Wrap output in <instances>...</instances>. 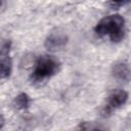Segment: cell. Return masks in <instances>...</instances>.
Returning <instances> with one entry per match:
<instances>
[{
  "instance_id": "obj_5",
  "label": "cell",
  "mask_w": 131,
  "mask_h": 131,
  "mask_svg": "<svg viewBox=\"0 0 131 131\" xmlns=\"http://www.w3.org/2000/svg\"><path fill=\"white\" fill-rule=\"evenodd\" d=\"M10 48L11 42L9 40L5 41L1 46L0 52V73L2 79H7L11 74V57H10Z\"/></svg>"
},
{
  "instance_id": "obj_6",
  "label": "cell",
  "mask_w": 131,
  "mask_h": 131,
  "mask_svg": "<svg viewBox=\"0 0 131 131\" xmlns=\"http://www.w3.org/2000/svg\"><path fill=\"white\" fill-rule=\"evenodd\" d=\"M112 75L115 79H117L119 81L127 82L131 79V70L126 62L119 61L113 66Z\"/></svg>"
},
{
  "instance_id": "obj_2",
  "label": "cell",
  "mask_w": 131,
  "mask_h": 131,
  "mask_svg": "<svg viewBox=\"0 0 131 131\" xmlns=\"http://www.w3.org/2000/svg\"><path fill=\"white\" fill-rule=\"evenodd\" d=\"M59 61L50 55L40 56L34 66V70L31 75V80L33 83H41L52 76H54L59 70Z\"/></svg>"
},
{
  "instance_id": "obj_4",
  "label": "cell",
  "mask_w": 131,
  "mask_h": 131,
  "mask_svg": "<svg viewBox=\"0 0 131 131\" xmlns=\"http://www.w3.org/2000/svg\"><path fill=\"white\" fill-rule=\"evenodd\" d=\"M68 44V36L64 32L55 30L48 34L45 39V48L49 51H58L66 47Z\"/></svg>"
},
{
  "instance_id": "obj_1",
  "label": "cell",
  "mask_w": 131,
  "mask_h": 131,
  "mask_svg": "<svg viewBox=\"0 0 131 131\" xmlns=\"http://www.w3.org/2000/svg\"><path fill=\"white\" fill-rule=\"evenodd\" d=\"M125 20L120 14H112L101 18L94 28L98 37H108L113 42H119L124 38Z\"/></svg>"
},
{
  "instance_id": "obj_3",
  "label": "cell",
  "mask_w": 131,
  "mask_h": 131,
  "mask_svg": "<svg viewBox=\"0 0 131 131\" xmlns=\"http://www.w3.org/2000/svg\"><path fill=\"white\" fill-rule=\"evenodd\" d=\"M127 99H128V93L125 90L118 89V90L113 91L110 94V96L107 97L106 103H105V105L103 106V110H102V114L104 116L111 114L113 111H115V110L121 107L122 105H124L126 103Z\"/></svg>"
},
{
  "instance_id": "obj_8",
  "label": "cell",
  "mask_w": 131,
  "mask_h": 131,
  "mask_svg": "<svg viewBox=\"0 0 131 131\" xmlns=\"http://www.w3.org/2000/svg\"><path fill=\"white\" fill-rule=\"evenodd\" d=\"M129 1H130V0H108L107 5H108L111 8L117 9V8L121 7L122 5H125V4L128 3Z\"/></svg>"
},
{
  "instance_id": "obj_7",
  "label": "cell",
  "mask_w": 131,
  "mask_h": 131,
  "mask_svg": "<svg viewBox=\"0 0 131 131\" xmlns=\"http://www.w3.org/2000/svg\"><path fill=\"white\" fill-rule=\"evenodd\" d=\"M30 104H31V98L25 92L19 93L13 99V105L17 110H26L30 106Z\"/></svg>"
}]
</instances>
